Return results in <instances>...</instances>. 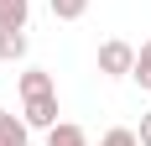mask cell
I'll return each instance as SVG.
<instances>
[{
  "label": "cell",
  "mask_w": 151,
  "mask_h": 146,
  "mask_svg": "<svg viewBox=\"0 0 151 146\" xmlns=\"http://www.w3.org/2000/svg\"><path fill=\"white\" fill-rule=\"evenodd\" d=\"M130 68H136V47L120 42V37H109V42L99 47V73H104V78H130Z\"/></svg>",
  "instance_id": "1"
},
{
  "label": "cell",
  "mask_w": 151,
  "mask_h": 146,
  "mask_svg": "<svg viewBox=\"0 0 151 146\" xmlns=\"http://www.w3.org/2000/svg\"><path fill=\"white\" fill-rule=\"evenodd\" d=\"M31 125V131H52L58 125V94H37V99H26V115H21Z\"/></svg>",
  "instance_id": "2"
},
{
  "label": "cell",
  "mask_w": 151,
  "mask_h": 146,
  "mask_svg": "<svg viewBox=\"0 0 151 146\" xmlns=\"http://www.w3.org/2000/svg\"><path fill=\"white\" fill-rule=\"evenodd\" d=\"M21 58H26V31L0 26V63H21Z\"/></svg>",
  "instance_id": "3"
},
{
  "label": "cell",
  "mask_w": 151,
  "mask_h": 146,
  "mask_svg": "<svg viewBox=\"0 0 151 146\" xmlns=\"http://www.w3.org/2000/svg\"><path fill=\"white\" fill-rule=\"evenodd\" d=\"M26 131H31V125H26L21 115L0 110V146H31V141H26Z\"/></svg>",
  "instance_id": "4"
},
{
  "label": "cell",
  "mask_w": 151,
  "mask_h": 146,
  "mask_svg": "<svg viewBox=\"0 0 151 146\" xmlns=\"http://www.w3.org/2000/svg\"><path fill=\"white\" fill-rule=\"evenodd\" d=\"M47 146H89V131L73 125V120H58V125L47 131Z\"/></svg>",
  "instance_id": "5"
},
{
  "label": "cell",
  "mask_w": 151,
  "mask_h": 146,
  "mask_svg": "<svg viewBox=\"0 0 151 146\" xmlns=\"http://www.w3.org/2000/svg\"><path fill=\"white\" fill-rule=\"evenodd\" d=\"M21 94H26V99H37V94H58V89H52V73H47V68H26V73H21Z\"/></svg>",
  "instance_id": "6"
},
{
  "label": "cell",
  "mask_w": 151,
  "mask_h": 146,
  "mask_svg": "<svg viewBox=\"0 0 151 146\" xmlns=\"http://www.w3.org/2000/svg\"><path fill=\"white\" fill-rule=\"evenodd\" d=\"M26 16H31V0H0V26H21L26 31Z\"/></svg>",
  "instance_id": "7"
},
{
  "label": "cell",
  "mask_w": 151,
  "mask_h": 146,
  "mask_svg": "<svg viewBox=\"0 0 151 146\" xmlns=\"http://www.w3.org/2000/svg\"><path fill=\"white\" fill-rule=\"evenodd\" d=\"M130 78H136L141 89H151V42H141V52H136V68H130Z\"/></svg>",
  "instance_id": "8"
},
{
  "label": "cell",
  "mask_w": 151,
  "mask_h": 146,
  "mask_svg": "<svg viewBox=\"0 0 151 146\" xmlns=\"http://www.w3.org/2000/svg\"><path fill=\"white\" fill-rule=\"evenodd\" d=\"M83 11H89V0H52V16L58 21H78Z\"/></svg>",
  "instance_id": "9"
},
{
  "label": "cell",
  "mask_w": 151,
  "mask_h": 146,
  "mask_svg": "<svg viewBox=\"0 0 151 146\" xmlns=\"http://www.w3.org/2000/svg\"><path fill=\"white\" fill-rule=\"evenodd\" d=\"M99 146H141V136L125 131V125H115V131H104V141H99Z\"/></svg>",
  "instance_id": "10"
},
{
  "label": "cell",
  "mask_w": 151,
  "mask_h": 146,
  "mask_svg": "<svg viewBox=\"0 0 151 146\" xmlns=\"http://www.w3.org/2000/svg\"><path fill=\"white\" fill-rule=\"evenodd\" d=\"M136 136H141V146H151V110L141 115V131H136Z\"/></svg>",
  "instance_id": "11"
}]
</instances>
